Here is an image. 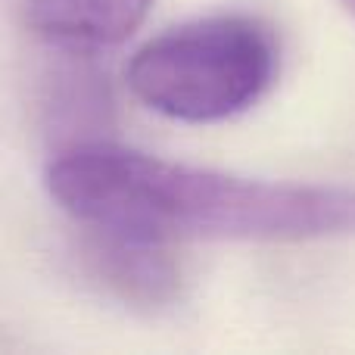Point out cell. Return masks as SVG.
<instances>
[{"mask_svg": "<svg viewBox=\"0 0 355 355\" xmlns=\"http://www.w3.org/2000/svg\"><path fill=\"white\" fill-rule=\"evenodd\" d=\"M343 6H346V10H349V16L355 19V0H343Z\"/></svg>", "mask_w": 355, "mask_h": 355, "instance_id": "cell-5", "label": "cell"}, {"mask_svg": "<svg viewBox=\"0 0 355 355\" xmlns=\"http://www.w3.org/2000/svg\"><path fill=\"white\" fill-rule=\"evenodd\" d=\"M47 193L81 227L153 240L296 243L355 234V187L287 184L193 168L122 144L87 141L53 156Z\"/></svg>", "mask_w": 355, "mask_h": 355, "instance_id": "cell-1", "label": "cell"}, {"mask_svg": "<svg viewBox=\"0 0 355 355\" xmlns=\"http://www.w3.org/2000/svg\"><path fill=\"white\" fill-rule=\"evenodd\" d=\"M153 0H25V22L66 50L119 47L141 28Z\"/></svg>", "mask_w": 355, "mask_h": 355, "instance_id": "cell-3", "label": "cell"}, {"mask_svg": "<svg viewBox=\"0 0 355 355\" xmlns=\"http://www.w3.org/2000/svg\"><path fill=\"white\" fill-rule=\"evenodd\" d=\"M91 240L94 262H97L103 281L125 300L159 306L175 296L181 277H178V265L172 262L168 243L97 231H91Z\"/></svg>", "mask_w": 355, "mask_h": 355, "instance_id": "cell-4", "label": "cell"}, {"mask_svg": "<svg viewBox=\"0 0 355 355\" xmlns=\"http://www.w3.org/2000/svg\"><path fill=\"white\" fill-rule=\"evenodd\" d=\"M277 44L252 16H206L162 31L128 60L125 81L147 110L175 122L234 119L268 94Z\"/></svg>", "mask_w": 355, "mask_h": 355, "instance_id": "cell-2", "label": "cell"}]
</instances>
